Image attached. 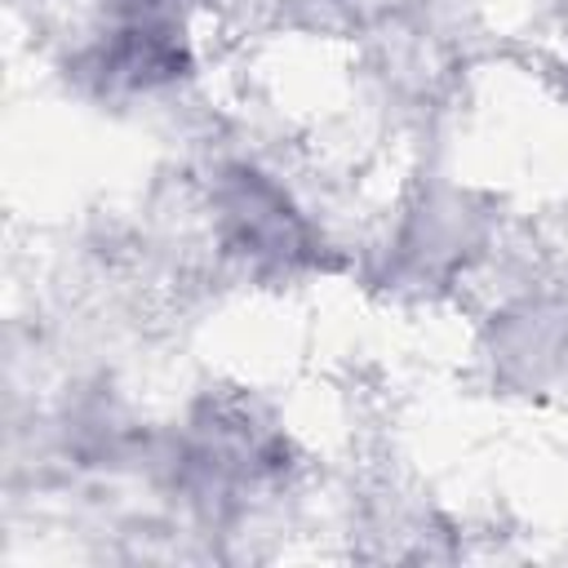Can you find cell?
Segmentation results:
<instances>
[{"instance_id": "obj_3", "label": "cell", "mask_w": 568, "mask_h": 568, "mask_svg": "<svg viewBox=\"0 0 568 568\" xmlns=\"http://www.w3.org/2000/svg\"><path fill=\"white\" fill-rule=\"evenodd\" d=\"M106 4H111L120 18H129V22H142V18H146V13H151L160 0H106Z\"/></svg>"}, {"instance_id": "obj_1", "label": "cell", "mask_w": 568, "mask_h": 568, "mask_svg": "<svg viewBox=\"0 0 568 568\" xmlns=\"http://www.w3.org/2000/svg\"><path fill=\"white\" fill-rule=\"evenodd\" d=\"M222 222L226 240L257 262H302L306 226L288 209V200L253 169H235L222 186Z\"/></svg>"}, {"instance_id": "obj_2", "label": "cell", "mask_w": 568, "mask_h": 568, "mask_svg": "<svg viewBox=\"0 0 568 568\" xmlns=\"http://www.w3.org/2000/svg\"><path fill=\"white\" fill-rule=\"evenodd\" d=\"M186 67V49L178 44V36L169 27L155 22H129L124 31H115L102 49H98V71L102 84H120V89H151L164 84L173 75H182Z\"/></svg>"}]
</instances>
